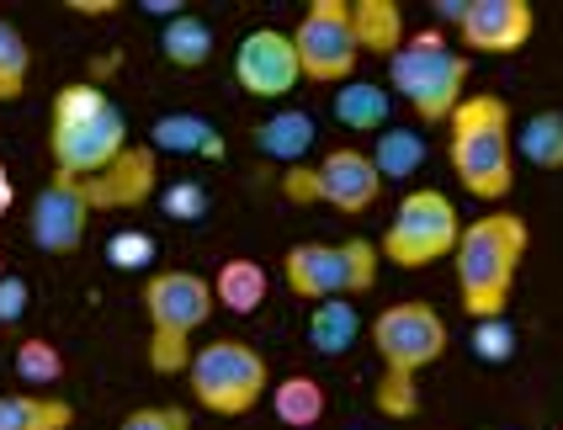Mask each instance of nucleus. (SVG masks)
<instances>
[{
  "instance_id": "1",
  "label": "nucleus",
  "mask_w": 563,
  "mask_h": 430,
  "mask_svg": "<svg viewBox=\"0 0 563 430\" xmlns=\"http://www.w3.org/2000/svg\"><path fill=\"white\" fill-rule=\"evenodd\" d=\"M527 245H532V229H527L521 213H484V218H473V223H463V240L452 250V266H457L463 313H468L473 324L478 319H505L516 272L527 261Z\"/></svg>"
},
{
  "instance_id": "2",
  "label": "nucleus",
  "mask_w": 563,
  "mask_h": 430,
  "mask_svg": "<svg viewBox=\"0 0 563 430\" xmlns=\"http://www.w3.org/2000/svg\"><path fill=\"white\" fill-rule=\"evenodd\" d=\"M373 351L383 362V383H377V415L388 420H409L420 409V388L415 377L446 356V319L431 304H394L373 319Z\"/></svg>"
},
{
  "instance_id": "3",
  "label": "nucleus",
  "mask_w": 563,
  "mask_h": 430,
  "mask_svg": "<svg viewBox=\"0 0 563 430\" xmlns=\"http://www.w3.org/2000/svg\"><path fill=\"white\" fill-rule=\"evenodd\" d=\"M446 159L452 176L478 202H505L516 186V133L505 96H463L446 118Z\"/></svg>"
},
{
  "instance_id": "4",
  "label": "nucleus",
  "mask_w": 563,
  "mask_h": 430,
  "mask_svg": "<svg viewBox=\"0 0 563 430\" xmlns=\"http://www.w3.org/2000/svg\"><path fill=\"white\" fill-rule=\"evenodd\" d=\"M128 150V118L118 112V101L101 86H64L54 96L48 112V154H54V176L69 181H91L101 176L118 154Z\"/></svg>"
},
{
  "instance_id": "5",
  "label": "nucleus",
  "mask_w": 563,
  "mask_h": 430,
  "mask_svg": "<svg viewBox=\"0 0 563 430\" xmlns=\"http://www.w3.org/2000/svg\"><path fill=\"white\" fill-rule=\"evenodd\" d=\"M213 282L197 272H155L144 282V313H150V367L159 377L191 367V335L213 313Z\"/></svg>"
},
{
  "instance_id": "6",
  "label": "nucleus",
  "mask_w": 563,
  "mask_h": 430,
  "mask_svg": "<svg viewBox=\"0 0 563 430\" xmlns=\"http://www.w3.org/2000/svg\"><path fill=\"white\" fill-rule=\"evenodd\" d=\"M388 86L405 96L420 123H446L468 86V54H457L441 32H415L388 59Z\"/></svg>"
},
{
  "instance_id": "7",
  "label": "nucleus",
  "mask_w": 563,
  "mask_h": 430,
  "mask_svg": "<svg viewBox=\"0 0 563 430\" xmlns=\"http://www.w3.org/2000/svg\"><path fill=\"white\" fill-rule=\"evenodd\" d=\"M187 383H191V399L202 404L208 415H251L255 404L266 399L272 388V372H266V356L245 345V340H213L202 351H191V367H187Z\"/></svg>"
},
{
  "instance_id": "8",
  "label": "nucleus",
  "mask_w": 563,
  "mask_h": 430,
  "mask_svg": "<svg viewBox=\"0 0 563 430\" xmlns=\"http://www.w3.org/2000/svg\"><path fill=\"white\" fill-rule=\"evenodd\" d=\"M377 245L373 240H341V245H324V240H303L282 255V277L298 298L324 304V298H362L377 287Z\"/></svg>"
},
{
  "instance_id": "9",
  "label": "nucleus",
  "mask_w": 563,
  "mask_h": 430,
  "mask_svg": "<svg viewBox=\"0 0 563 430\" xmlns=\"http://www.w3.org/2000/svg\"><path fill=\"white\" fill-rule=\"evenodd\" d=\"M457 240H463L457 202L446 191H437V186H420V191H409L405 202H399L394 223L383 229L377 255L388 266H399V272H426V266H437L441 255H452Z\"/></svg>"
},
{
  "instance_id": "10",
  "label": "nucleus",
  "mask_w": 563,
  "mask_h": 430,
  "mask_svg": "<svg viewBox=\"0 0 563 430\" xmlns=\"http://www.w3.org/2000/svg\"><path fill=\"white\" fill-rule=\"evenodd\" d=\"M377 191H383V176H377L373 154L362 150H330L313 170L303 165H292L287 176H282V197H292V202H330L335 213H367L377 202Z\"/></svg>"
},
{
  "instance_id": "11",
  "label": "nucleus",
  "mask_w": 563,
  "mask_h": 430,
  "mask_svg": "<svg viewBox=\"0 0 563 430\" xmlns=\"http://www.w3.org/2000/svg\"><path fill=\"white\" fill-rule=\"evenodd\" d=\"M292 48L303 64V80L319 86H345L356 69V32H351V0H313L303 22L292 32Z\"/></svg>"
},
{
  "instance_id": "12",
  "label": "nucleus",
  "mask_w": 563,
  "mask_h": 430,
  "mask_svg": "<svg viewBox=\"0 0 563 430\" xmlns=\"http://www.w3.org/2000/svg\"><path fill=\"white\" fill-rule=\"evenodd\" d=\"M234 80H240L251 96H261V101L292 96V86L303 80V64H298V48H292V32H277V27L245 32L240 48H234Z\"/></svg>"
},
{
  "instance_id": "13",
  "label": "nucleus",
  "mask_w": 563,
  "mask_h": 430,
  "mask_svg": "<svg viewBox=\"0 0 563 430\" xmlns=\"http://www.w3.org/2000/svg\"><path fill=\"white\" fill-rule=\"evenodd\" d=\"M86 229H91V202H86L80 181L54 176V181L32 197L27 234L43 255H75V250L86 245Z\"/></svg>"
},
{
  "instance_id": "14",
  "label": "nucleus",
  "mask_w": 563,
  "mask_h": 430,
  "mask_svg": "<svg viewBox=\"0 0 563 430\" xmlns=\"http://www.w3.org/2000/svg\"><path fill=\"white\" fill-rule=\"evenodd\" d=\"M537 32V11L527 0H468L457 37L468 54H521Z\"/></svg>"
},
{
  "instance_id": "15",
  "label": "nucleus",
  "mask_w": 563,
  "mask_h": 430,
  "mask_svg": "<svg viewBox=\"0 0 563 430\" xmlns=\"http://www.w3.org/2000/svg\"><path fill=\"white\" fill-rule=\"evenodd\" d=\"M155 150H133L128 144L101 176H91V181H80V191H86V202L96 208H139V202H150L155 197Z\"/></svg>"
},
{
  "instance_id": "16",
  "label": "nucleus",
  "mask_w": 563,
  "mask_h": 430,
  "mask_svg": "<svg viewBox=\"0 0 563 430\" xmlns=\"http://www.w3.org/2000/svg\"><path fill=\"white\" fill-rule=\"evenodd\" d=\"M351 32L362 54L394 59L405 48V11L394 0H351Z\"/></svg>"
},
{
  "instance_id": "17",
  "label": "nucleus",
  "mask_w": 563,
  "mask_h": 430,
  "mask_svg": "<svg viewBox=\"0 0 563 430\" xmlns=\"http://www.w3.org/2000/svg\"><path fill=\"white\" fill-rule=\"evenodd\" d=\"M313 118L309 112H298V107H287V112H272L266 123L255 128V150L266 154V159H282V165H298L303 154L313 150Z\"/></svg>"
},
{
  "instance_id": "18",
  "label": "nucleus",
  "mask_w": 563,
  "mask_h": 430,
  "mask_svg": "<svg viewBox=\"0 0 563 430\" xmlns=\"http://www.w3.org/2000/svg\"><path fill=\"white\" fill-rule=\"evenodd\" d=\"M213 304L229 308V313H255V308L266 304V266L251 261V255H234V261H223L219 277H213Z\"/></svg>"
},
{
  "instance_id": "19",
  "label": "nucleus",
  "mask_w": 563,
  "mask_h": 430,
  "mask_svg": "<svg viewBox=\"0 0 563 430\" xmlns=\"http://www.w3.org/2000/svg\"><path fill=\"white\" fill-rule=\"evenodd\" d=\"M75 404L54 394H0V430H69Z\"/></svg>"
},
{
  "instance_id": "20",
  "label": "nucleus",
  "mask_w": 563,
  "mask_h": 430,
  "mask_svg": "<svg viewBox=\"0 0 563 430\" xmlns=\"http://www.w3.org/2000/svg\"><path fill=\"white\" fill-rule=\"evenodd\" d=\"M362 335V313L351 298H324V304H313L309 313V345L319 356H345L351 345Z\"/></svg>"
},
{
  "instance_id": "21",
  "label": "nucleus",
  "mask_w": 563,
  "mask_h": 430,
  "mask_svg": "<svg viewBox=\"0 0 563 430\" xmlns=\"http://www.w3.org/2000/svg\"><path fill=\"white\" fill-rule=\"evenodd\" d=\"M272 409H277L282 426L313 430L319 420H324L330 399H324V383H319V377H309V372H292V377H282L277 388H272Z\"/></svg>"
},
{
  "instance_id": "22",
  "label": "nucleus",
  "mask_w": 563,
  "mask_h": 430,
  "mask_svg": "<svg viewBox=\"0 0 563 430\" xmlns=\"http://www.w3.org/2000/svg\"><path fill=\"white\" fill-rule=\"evenodd\" d=\"M388 107L394 96L373 86V80H345L335 91V123L351 128V133H383L388 128Z\"/></svg>"
},
{
  "instance_id": "23",
  "label": "nucleus",
  "mask_w": 563,
  "mask_h": 430,
  "mask_svg": "<svg viewBox=\"0 0 563 430\" xmlns=\"http://www.w3.org/2000/svg\"><path fill=\"white\" fill-rule=\"evenodd\" d=\"M150 139H155V150H170V154H208V159L223 154L219 128L208 123V118H197V112H165L150 128Z\"/></svg>"
},
{
  "instance_id": "24",
  "label": "nucleus",
  "mask_w": 563,
  "mask_h": 430,
  "mask_svg": "<svg viewBox=\"0 0 563 430\" xmlns=\"http://www.w3.org/2000/svg\"><path fill=\"white\" fill-rule=\"evenodd\" d=\"M159 54L176 64V69H202V64L213 59V27L202 16L181 11L176 22H165V32H159Z\"/></svg>"
},
{
  "instance_id": "25",
  "label": "nucleus",
  "mask_w": 563,
  "mask_h": 430,
  "mask_svg": "<svg viewBox=\"0 0 563 430\" xmlns=\"http://www.w3.org/2000/svg\"><path fill=\"white\" fill-rule=\"evenodd\" d=\"M373 165L383 181H409L426 165V139L415 128H383L373 144Z\"/></svg>"
},
{
  "instance_id": "26",
  "label": "nucleus",
  "mask_w": 563,
  "mask_h": 430,
  "mask_svg": "<svg viewBox=\"0 0 563 430\" xmlns=\"http://www.w3.org/2000/svg\"><path fill=\"white\" fill-rule=\"evenodd\" d=\"M516 150H521V159L527 165H537V170H563V112H532L527 123H521V133H516Z\"/></svg>"
},
{
  "instance_id": "27",
  "label": "nucleus",
  "mask_w": 563,
  "mask_h": 430,
  "mask_svg": "<svg viewBox=\"0 0 563 430\" xmlns=\"http://www.w3.org/2000/svg\"><path fill=\"white\" fill-rule=\"evenodd\" d=\"M11 367H16V377L32 383V388H54V383H64V356H59L54 340H22L16 356H11Z\"/></svg>"
},
{
  "instance_id": "28",
  "label": "nucleus",
  "mask_w": 563,
  "mask_h": 430,
  "mask_svg": "<svg viewBox=\"0 0 563 430\" xmlns=\"http://www.w3.org/2000/svg\"><path fill=\"white\" fill-rule=\"evenodd\" d=\"M27 69H32L27 37L0 16V101H16L27 91Z\"/></svg>"
},
{
  "instance_id": "29",
  "label": "nucleus",
  "mask_w": 563,
  "mask_h": 430,
  "mask_svg": "<svg viewBox=\"0 0 563 430\" xmlns=\"http://www.w3.org/2000/svg\"><path fill=\"white\" fill-rule=\"evenodd\" d=\"M473 356L489 362V367L510 362V356H516V330H510L505 319H478V324H473Z\"/></svg>"
},
{
  "instance_id": "30",
  "label": "nucleus",
  "mask_w": 563,
  "mask_h": 430,
  "mask_svg": "<svg viewBox=\"0 0 563 430\" xmlns=\"http://www.w3.org/2000/svg\"><path fill=\"white\" fill-rule=\"evenodd\" d=\"M107 261H112L118 272H144V266L155 261V240H150L144 229H118V234L107 240Z\"/></svg>"
},
{
  "instance_id": "31",
  "label": "nucleus",
  "mask_w": 563,
  "mask_h": 430,
  "mask_svg": "<svg viewBox=\"0 0 563 430\" xmlns=\"http://www.w3.org/2000/svg\"><path fill=\"white\" fill-rule=\"evenodd\" d=\"M118 430H191V415L181 404H144V409H133Z\"/></svg>"
},
{
  "instance_id": "32",
  "label": "nucleus",
  "mask_w": 563,
  "mask_h": 430,
  "mask_svg": "<svg viewBox=\"0 0 563 430\" xmlns=\"http://www.w3.org/2000/svg\"><path fill=\"white\" fill-rule=\"evenodd\" d=\"M159 208H165L170 218H187V223H191V218L208 213V191H202L197 181H176L165 197H159Z\"/></svg>"
},
{
  "instance_id": "33",
  "label": "nucleus",
  "mask_w": 563,
  "mask_h": 430,
  "mask_svg": "<svg viewBox=\"0 0 563 430\" xmlns=\"http://www.w3.org/2000/svg\"><path fill=\"white\" fill-rule=\"evenodd\" d=\"M27 298H32V287L22 277H0V324H16L27 313Z\"/></svg>"
},
{
  "instance_id": "34",
  "label": "nucleus",
  "mask_w": 563,
  "mask_h": 430,
  "mask_svg": "<svg viewBox=\"0 0 563 430\" xmlns=\"http://www.w3.org/2000/svg\"><path fill=\"white\" fill-rule=\"evenodd\" d=\"M463 11H468V0H437V16L441 22H452V27L463 22Z\"/></svg>"
},
{
  "instance_id": "35",
  "label": "nucleus",
  "mask_w": 563,
  "mask_h": 430,
  "mask_svg": "<svg viewBox=\"0 0 563 430\" xmlns=\"http://www.w3.org/2000/svg\"><path fill=\"white\" fill-rule=\"evenodd\" d=\"M11 202H16V186H11V176H5V165H0V218L11 213Z\"/></svg>"
},
{
  "instance_id": "36",
  "label": "nucleus",
  "mask_w": 563,
  "mask_h": 430,
  "mask_svg": "<svg viewBox=\"0 0 563 430\" xmlns=\"http://www.w3.org/2000/svg\"><path fill=\"white\" fill-rule=\"evenodd\" d=\"M0 277H5V255H0Z\"/></svg>"
}]
</instances>
